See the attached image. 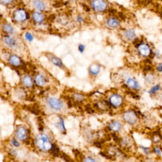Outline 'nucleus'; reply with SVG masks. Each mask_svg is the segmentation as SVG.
I'll use <instances>...</instances> for the list:
<instances>
[{
  "label": "nucleus",
  "mask_w": 162,
  "mask_h": 162,
  "mask_svg": "<svg viewBox=\"0 0 162 162\" xmlns=\"http://www.w3.org/2000/svg\"><path fill=\"white\" fill-rule=\"evenodd\" d=\"M45 109L50 114H62L67 111V106L62 99L54 96H46L44 98Z\"/></svg>",
  "instance_id": "obj_1"
},
{
  "label": "nucleus",
  "mask_w": 162,
  "mask_h": 162,
  "mask_svg": "<svg viewBox=\"0 0 162 162\" xmlns=\"http://www.w3.org/2000/svg\"><path fill=\"white\" fill-rule=\"evenodd\" d=\"M3 46L12 52H19L23 49V40L16 35L3 34L1 37Z\"/></svg>",
  "instance_id": "obj_2"
},
{
  "label": "nucleus",
  "mask_w": 162,
  "mask_h": 162,
  "mask_svg": "<svg viewBox=\"0 0 162 162\" xmlns=\"http://www.w3.org/2000/svg\"><path fill=\"white\" fill-rule=\"evenodd\" d=\"M33 144L40 152L50 153L54 143L52 142L51 138L50 137L48 134L44 131H41L33 139Z\"/></svg>",
  "instance_id": "obj_3"
},
{
  "label": "nucleus",
  "mask_w": 162,
  "mask_h": 162,
  "mask_svg": "<svg viewBox=\"0 0 162 162\" xmlns=\"http://www.w3.org/2000/svg\"><path fill=\"white\" fill-rule=\"evenodd\" d=\"M141 114L139 111L134 110V109H128L125 110L122 114V122L131 127H135L139 123L140 121Z\"/></svg>",
  "instance_id": "obj_4"
},
{
  "label": "nucleus",
  "mask_w": 162,
  "mask_h": 162,
  "mask_svg": "<svg viewBox=\"0 0 162 162\" xmlns=\"http://www.w3.org/2000/svg\"><path fill=\"white\" fill-rule=\"evenodd\" d=\"M139 38L136 41L134 42V46L135 47L136 52L138 55L143 58H152L153 54V49L150 46V44L146 41H140L139 42Z\"/></svg>",
  "instance_id": "obj_5"
},
{
  "label": "nucleus",
  "mask_w": 162,
  "mask_h": 162,
  "mask_svg": "<svg viewBox=\"0 0 162 162\" xmlns=\"http://www.w3.org/2000/svg\"><path fill=\"white\" fill-rule=\"evenodd\" d=\"M14 137L17 139L19 142L27 143L30 139V131L27 127L24 125L16 126L14 131Z\"/></svg>",
  "instance_id": "obj_6"
},
{
  "label": "nucleus",
  "mask_w": 162,
  "mask_h": 162,
  "mask_svg": "<svg viewBox=\"0 0 162 162\" xmlns=\"http://www.w3.org/2000/svg\"><path fill=\"white\" fill-rule=\"evenodd\" d=\"M7 62L10 67L15 69H23L25 66L24 61L16 53H8L7 56Z\"/></svg>",
  "instance_id": "obj_7"
},
{
  "label": "nucleus",
  "mask_w": 162,
  "mask_h": 162,
  "mask_svg": "<svg viewBox=\"0 0 162 162\" xmlns=\"http://www.w3.org/2000/svg\"><path fill=\"white\" fill-rule=\"evenodd\" d=\"M122 83H123L124 87L127 89V90L134 91V92H139L142 89L139 80L135 76H133V75H126L125 77H124Z\"/></svg>",
  "instance_id": "obj_8"
},
{
  "label": "nucleus",
  "mask_w": 162,
  "mask_h": 162,
  "mask_svg": "<svg viewBox=\"0 0 162 162\" xmlns=\"http://www.w3.org/2000/svg\"><path fill=\"white\" fill-rule=\"evenodd\" d=\"M107 100L110 103L111 108L114 110L122 108L125 104V100L121 94L117 93H113L110 94L107 97Z\"/></svg>",
  "instance_id": "obj_9"
},
{
  "label": "nucleus",
  "mask_w": 162,
  "mask_h": 162,
  "mask_svg": "<svg viewBox=\"0 0 162 162\" xmlns=\"http://www.w3.org/2000/svg\"><path fill=\"white\" fill-rule=\"evenodd\" d=\"M30 18L29 13L24 8H18L12 14V19L16 24H24L27 22Z\"/></svg>",
  "instance_id": "obj_10"
},
{
  "label": "nucleus",
  "mask_w": 162,
  "mask_h": 162,
  "mask_svg": "<svg viewBox=\"0 0 162 162\" xmlns=\"http://www.w3.org/2000/svg\"><path fill=\"white\" fill-rule=\"evenodd\" d=\"M33 79H34L36 87L40 88V89H44V88L47 87L50 84L49 77L43 72H35L33 74Z\"/></svg>",
  "instance_id": "obj_11"
},
{
  "label": "nucleus",
  "mask_w": 162,
  "mask_h": 162,
  "mask_svg": "<svg viewBox=\"0 0 162 162\" xmlns=\"http://www.w3.org/2000/svg\"><path fill=\"white\" fill-rule=\"evenodd\" d=\"M124 127L123 122L118 119H112L106 124V129L110 133H120Z\"/></svg>",
  "instance_id": "obj_12"
},
{
  "label": "nucleus",
  "mask_w": 162,
  "mask_h": 162,
  "mask_svg": "<svg viewBox=\"0 0 162 162\" xmlns=\"http://www.w3.org/2000/svg\"><path fill=\"white\" fill-rule=\"evenodd\" d=\"M20 86L26 90H33L36 87L33 75L29 73H24L20 76Z\"/></svg>",
  "instance_id": "obj_13"
},
{
  "label": "nucleus",
  "mask_w": 162,
  "mask_h": 162,
  "mask_svg": "<svg viewBox=\"0 0 162 162\" xmlns=\"http://www.w3.org/2000/svg\"><path fill=\"white\" fill-rule=\"evenodd\" d=\"M93 108L96 111L100 113H105L110 112V110H112L110 103L108 102L107 99H100L94 101L93 104Z\"/></svg>",
  "instance_id": "obj_14"
},
{
  "label": "nucleus",
  "mask_w": 162,
  "mask_h": 162,
  "mask_svg": "<svg viewBox=\"0 0 162 162\" xmlns=\"http://www.w3.org/2000/svg\"><path fill=\"white\" fill-rule=\"evenodd\" d=\"M43 55H44L46 58L48 59L49 62L50 63L52 64L53 66L54 67H56V68H59L61 70H66V67L64 65L63 62H62V60L59 58V57L56 56L55 54H52V53H50V52H45L43 53Z\"/></svg>",
  "instance_id": "obj_15"
},
{
  "label": "nucleus",
  "mask_w": 162,
  "mask_h": 162,
  "mask_svg": "<svg viewBox=\"0 0 162 162\" xmlns=\"http://www.w3.org/2000/svg\"><path fill=\"white\" fill-rule=\"evenodd\" d=\"M90 8L95 12H103L108 10L109 3L106 0H91Z\"/></svg>",
  "instance_id": "obj_16"
},
{
  "label": "nucleus",
  "mask_w": 162,
  "mask_h": 162,
  "mask_svg": "<svg viewBox=\"0 0 162 162\" xmlns=\"http://www.w3.org/2000/svg\"><path fill=\"white\" fill-rule=\"evenodd\" d=\"M122 39L127 43H134L139 39L137 34L133 29H125L121 33Z\"/></svg>",
  "instance_id": "obj_17"
},
{
  "label": "nucleus",
  "mask_w": 162,
  "mask_h": 162,
  "mask_svg": "<svg viewBox=\"0 0 162 162\" xmlns=\"http://www.w3.org/2000/svg\"><path fill=\"white\" fill-rule=\"evenodd\" d=\"M102 69V65L100 64L99 62H93L89 67L88 69V73H89V77L92 79H96V78L100 75V72Z\"/></svg>",
  "instance_id": "obj_18"
},
{
  "label": "nucleus",
  "mask_w": 162,
  "mask_h": 162,
  "mask_svg": "<svg viewBox=\"0 0 162 162\" xmlns=\"http://www.w3.org/2000/svg\"><path fill=\"white\" fill-rule=\"evenodd\" d=\"M31 19L36 25H41L46 20V16L42 12L33 11L31 14Z\"/></svg>",
  "instance_id": "obj_19"
},
{
  "label": "nucleus",
  "mask_w": 162,
  "mask_h": 162,
  "mask_svg": "<svg viewBox=\"0 0 162 162\" xmlns=\"http://www.w3.org/2000/svg\"><path fill=\"white\" fill-rule=\"evenodd\" d=\"M105 25L106 28L110 29H118L121 26V20L114 16H111L106 18L105 21Z\"/></svg>",
  "instance_id": "obj_20"
},
{
  "label": "nucleus",
  "mask_w": 162,
  "mask_h": 162,
  "mask_svg": "<svg viewBox=\"0 0 162 162\" xmlns=\"http://www.w3.org/2000/svg\"><path fill=\"white\" fill-rule=\"evenodd\" d=\"M70 97L72 98L74 103L79 105L83 104L85 100H87V96L79 91H72V93H70Z\"/></svg>",
  "instance_id": "obj_21"
},
{
  "label": "nucleus",
  "mask_w": 162,
  "mask_h": 162,
  "mask_svg": "<svg viewBox=\"0 0 162 162\" xmlns=\"http://www.w3.org/2000/svg\"><path fill=\"white\" fill-rule=\"evenodd\" d=\"M54 127L58 130L60 133L62 134V135H67V128H66L65 126V121H64V118L61 114H58V120L56 121V122H54Z\"/></svg>",
  "instance_id": "obj_22"
},
{
  "label": "nucleus",
  "mask_w": 162,
  "mask_h": 162,
  "mask_svg": "<svg viewBox=\"0 0 162 162\" xmlns=\"http://www.w3.org/2000/svg\"><path fill=\"white\" fill-rule=\"evenodd\" d=\"M31 5L33 9L38 12H44L47 8L46 3L43 0H32Z\"/></svg>",
  "instance_id": "obj_23"
},
{
  "label": "nucleus",
  "mask_w": 162,
  "mask_h": 162,
  "mask_svg": "<svg viewBox=\"0 0 162 162\" xmlns=\"http://www.w3.org/2000/svg\"><path fill=\"white\" fill-rule=\"evenodd\" d=\"M1 28H2V31L4 34L16 35V29H15L11 24L8 23V22H4V23H3L2 25H1Z\"/></svg>",
  "instance_id": "obj_24"
},
{
  "label": "nucleus",
  "mask_w": 162,
  "mask_h": 162,
  "mask_svg": "<svg viewBox=\"0 0 162 162\" xmlns=\"http://www.w3.org/2000/svg\"><path fill=\"white\" fill-rule=\"evenodd\" d=\"M145 84L148 85H153L155 84V82L156 80V75L155 73H153L152 72H146L144 75Z\"/></svg>",
  "instance_id": "obj_25"
},
{
  "label": "nucleus",
  "mask_w": 162,
  "mask_h": 162,
  "mask_svg": "<svg viewBox=\"0 0 162 162\" xmlns=\"http://www.w3.org/2000/svg\"><path fill=\"white\" fill-rule=\"evenodd\" d=\"M162 91V85L161 84L157 83L155 84L152 85L150 87V89H148V93L150 96H155V95H157L159 93H160Z\"/></svg>",
  "instance_id": "obj_26"
},
{
  "label": "nucleus",
  "mask_w": 162,
  "mask_h": 162,
  "mask_svg": "<svg viewBox=\"0 0 162 162\" xmlns=\"http://www.w3.org/2000/svg\"><path fill=\"white\" fill-rule=\"evenodd\" d=\"M26 89H24L22 86L20 87L17 88L16 89V98L18 99H20V100H24L27 97V93H26Z\"/></svg>",
  "instance_id": "obj_27"
},
{
  "label": "nucleus",
  "mask_w": 162,
  "mask_h": 162,
  "mask_svg": "<svg viewBox=\"0 0 162 162\" xmlns=\"http://www.w3.org/2000/svg\"><path fill=\"white\" fill-rule=\"evenodd\" d=\"M22 38L24 39V41L28 43H32L35 40V36L32 32L25 31L22 35Z\"/></svg>",
  "instance_id": "obj_28"
},
{
  "label": "nucleus",
  "mask_w": 162,
  "mask_h": 162,
  "mask_svg": "<svg viewBox=\"0 0 162 162\" xmlns=\"http://www.w3.org/2000/svg\"><path fill=\"white\" fill-rule=\"evenodd\" d=\"M50 153L52 155V156H54V157H60V155H61L62 152L60 151L58 145H57L56 143H54V144H53L52 146V148L50 151Z\"/></svg>",
  "instance_id": "obj_29"
},
{
  "label": "nucleus",
  "mask_w": 162,
  "mask_h": 162,
  "mask_svg": "<svg viewBox=\"0 0 162 162\" xmlns=\"http://www.w3.org/2000/svg\"><path fill=\"white\" fill-rule=\"evenodd\" d=\"M152 141L155 145H160L162 143V136L160 133H154L152 138Z\"/></svg>",
  "instance_id": "obj_30"
},
{
  "label": "nucleus",
  "mask_w": 162,
  "mask_h": 162,
  "mask_svg": "<svg viewBox=\"0 0 162 162\" xmlns=\"http://www.w3.org/2000/svg\"><path fill=\"white\" fill-rule=\"evenodd\" d=\"M84 136L87 140H93V135H94V133H93V131H91L89 128H85L83 131Z\"/></svg>",
  "instance_id": "obj_31"
},
{
  "label": "nucleus",
  "mask_w": 162,
  "mask_h": 162,
  "mask_svg": "<svg viewBox=\"0 0 162 162\" xmlns=\"http://www.w3.org/2000/svg\"><path fill=\"white\" fill-rule=\"evenodd\" d=\"M152 150H153V153H155L156 156H162V148L160 147V145H154L153 148H152Z\"/></svg>",
  "instance_id": "obj_32"
},
{
  "label": "nucleus",
  "mask_w": 162,
  "mask_h": 162,
  "mask_svg": "<svg viewBox=\"0 0 162 162\" xmlns=\"http://www.w3.org/2000/svg\"><path fill=\"white\" fill-rule=\"evenodd\" d=\"M10 143H11V144H12V146H13L14 148H19V146H20V143H19V141L17 139H16V138L12 137V139H10Z\"/></svg>",
  "instance_id": "obj_33"
},
{
  "label": "nucleus",
  "mask_w": 162,
  "mask_h": 162,
  "mask_svg": "<svg viewBox=\"0 0 162 162\" xmlns=\"http://www.w3.org/2000/svg\"><path fill=\"white\" fill-rule=\"evenodd\" d=\"M139 148H140L141 150H143V152L146 155H150L151 153H153V150H152L150 148H148V147H144L141 145V146H139Z\"/></svg>",
  "instance_id": "obj_34"
},
{
  "label": "nucleus",
  "mask_w": 162,
  "mask_h": 162,
  "mask_svg": "<svg viewBox=\"0 0 162 162\" xmlns=\"http://www.w3.org/2000/svg\"><path fill=\"white\" fill-rule=\"evenodd\" d=\"M82 162H98V160H97L96 158H94L93 156H84L82 160Z\"/></svg>",
  "instance_id": "obj_35"
},
{
  "label": "nucleus",
  "mask_w": 162,
  "mask_h": 162,
  "mask_svg": "<svg viewBox=\"0 0 162 162\" xmlns=\"http://www.w3.org/2000/svg\"><path fill=\"white\" fill-rule=\"evenodd\" d=\"M85 19L83 16L81 15H77L75 16V22L78 24H82L83 23H84Z\"/></svg>",
  "instance_id": "obj_36"
},
{
  "label": "nucleus",
  "mask_w": 162,
  "mask_h": 162,
  "mask_svg": "<svg viewBox=\"0 0 162 162\" xmlns=\"http://www.w3.org/2000/svg\"><path fill=\"white\" fill-rule=\"evenodd\" d=\"M77 49L79 54H83L85 52V50H86V46H85L84 44H83V43H79V44L78 45Z\"/></svg>",
  "instance_id": "obj_37"
},
{
  "label": "nucleus",
  "mask_w": 162,
  "mask_h": 162,
  "mask_svg": "<svg viewBox=\"0 0 162 162\" xmlns=\"http://www.w3.org/2000/svg\"><path fill=\"white\" fill-rule=\"evenodd\" d=\"M155 71L158 74L162 73V62H159L155 66Z\"/></svg>",
  "instance_id": "obj_38"
},
{
  "label": "nucleus",
  "mask_w": 162,
  "mask_h": 162,
  "mask_svg": "<svg viewBox=\"0 0 162 162\" xmlns=\"http://www.w3.org/2000/svg\"><path fill=\"white\" fill-rule=\"evenodd\" d=\"M15 1H16V0H0L1 4L5 5V6H10V5H12V4L14 3Z\"/></svg>",
  "instance_id": "obj_39"
},
{
  "label": "nucleus",
  "mask_w": 162,
  "mask_h": 162,
  "mask_svg": "<svg viewBox=\"0 0 162 162\" xmlns=\"http://www.w3.org/2000/svg\"><path fill=\"white\" fill-rule=\"evenodd\" d=\"M153 58H161L162 55L160 54V52L159 50H153Z\"/></svg>",
  "instance_id": "obj_40"
},
{
  "label": "nucleus",
  "mask_w": 162,
  "mask_h": 162,
  "mask_svg": "<svg viewBox=\"0 0 162 162\" xmlns=\"http://www.w3.org/2000/svg\"><path fill=\"white\" fill-rule=\"evenodd\" d=\"M69 1H79V0H69Z\"/></svg>",
  "instance_id": "obj_41"
}]
</instances>
